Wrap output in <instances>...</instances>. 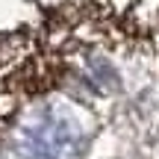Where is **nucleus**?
<instances>
[{
    "mask_svg": "<svg viewBox=\"0 0 159 159\" xmlns=\"http://www.w3.org/2000/svg\"><path fill=\"white\" fill-rule=\"evenodd\" d=\"M18 148L24 159H77L83 130L62 109H41L21 127Z\"/></svg>",
    "mask_w": 159,
    "mask_h": 159,
    "instance_id": "nucleus-1",
    "label": "nucleus"
}]
</instances>
